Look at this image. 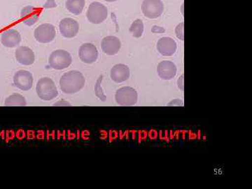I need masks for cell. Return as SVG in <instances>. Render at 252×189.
Segmentation results:
<instances>
[{
  "label": "cell",
  "mask_w": 252,
  "mask_h": 189,
  "mask_svg": "<svg viewBox=\"0 0 252 189\" xmlns=\"http://www.w3.org/2000/svg\"><path fill=\"white\" fill-rule=\"evenodd\" d=\"M85 78L77 70L64 73L60 80L61 91L65 94H74L80 91L85 85Z\"/></svg>",
  "instance_id": "1"
},
{
  "label": "cell",
  "mask_w": 252,
  "mask_h": 189,
  "mask_svg": "<svg viewBox=\"0 0 252 189\" xmlns=\"http://www.w3.org/2000/svg\"><path fill=\"white\" fill-rule=\"evenodd\" d=\"M36 91L38 97L42 100H51L59 95V91L54 81L49 77L41 78L38 81Z\"/></svg>",
  "instance_id": "2"
},
{
  "label": "cell",
  "mask_w": 252,
  "mask_h": 189,
  "mask_svg": "<svg viewBox=\"0 0 252 189\" xmlns=\"http://www.w3.org/2000/svg\"><path fill=\"white\" fill-rule=\"evenodd\" d=\"M72 59L70 54L64 50H56L51 53L49 59L50 67L57 70L67 69L72 64Z\"/></svg>",
  "instance_id": "3"
},
{
  "label": "cell",
  "mask_w": 252,
  "mask_h": 189,
  "mask_svg": "<svg viewBox=\"0 0 252 189\" xmlns=\"http://www.w3.org/2000/svg\"><path fill=\"white\" fill-rule=\"evenodd\" d=\"M108 10L104 4L99 1L91 3L86 12V17L93 24H100L107 19Z\"/></svg>",
  "instance_id": "4"
},
{
  "label": "cell",
  "mask_w": 252,
  "mask_h": 189,
  "mask_svg": "<svg viewBox=\"0 0 252 189\" xmlns=\"http://www.w3.org/2000/svg\"><path fill=\"white\" fill-rule=\"evenodd\" d=\"M137 99L138 94L137 91L129 86L121 88L115 94L116 102L121 106L135 105Z\"/></svg>",
  "instance_id": "5"
},
{
  "label": "cell",
  "mask_w": 252,
  "mask_h": 189,
  "mask_svg": "<svg viewBox=\"0 0 252 189\" xmlns=\"http://www.w3.org/2000/svg\"><path fill=\"white\" fill-rule=\"evenodd\" d=\"M142 13L149 19L160 17L164 11V4L161 0H144L142 4Z\"/></svg>",
  "instance_id": "6"
},
{
  "label": "cell",
  "mask_w": 252,
  "mask_h": 189,
  "mask_svg": "<svg viewBox=\"0 0 252 189\" xmlns=\"http://www.w3.org/2000/svg\"><path fill=\"white\" fill-rule=\"evenodd\" d=\"M34 34L38 42L47 44L51 42L56 37V28L52 24L44 23L36 28Z\"/></svg>",
  "instance_id": "7"
},
{
  "label": "cell",
  "mask_w": 252,
  "mask_h": 189,
  "mask_svg": "<svg viewBox=\"0 0 252 189\" xmlns=\"http://www.w3.org/2000/svg\"><path fill=\"white\" fill-rule=\"evenodd\" d=\"M33 82H34V79H33L32 74L27 70L21 69L14 74V85L20 90L23 91L31 90L33 86Z\"/></svg>",
  "instance_id": "8"
},
{
  "label": "cell",
  "mask_w": 252,
  "mask_h": 189,
  "mask_svg": "<svg viewBox=\"0 0 252 189\" xmlns=\"http://www.w3.org/2000/svg\"><path fill=\"white\" fill-rule=\"evenodd\" d=\"M59 30L60 32L64 37L71 39L77 35L79 31V24L73 18H64L60 23Z\"/></svg>",
  "instance_id": "9"
},
{
  "label": "cell",
  "mask_w": 252,
  "mask_h": 189,
  "mask_svg": "<svg viewBox=\"0 0 252 189\" xmlns=\"http://www.w3.org/2000/svg\"><path fill=\"white\" fill-rule=\"evenodd\" d=\"M79 56L82 62L92 64L98 59V51L94 44L85 43L79 48Z\"/></svg>",
  "instance_id": "10"
},
{
  "label": "cell",
  "mask_w": 252,
  "mask_h": 189,
  "mask_svg": "<svg viewBox=\"0 0 252 189\" xmlns=\"http://www.w3.org/2000/svg\"><path fill=\"white\" fill-rule=\"evenodd\" d=\"M41 9L33 6H27L21 10V18L23 23L28 26L35 24L40 16Z\"/></svg>",
  "instance_id": "11"
},
{
  "label": "cell",
  "mask_w": 252,
  "mask_h": 189,
  "mask_svg": "<svg viewBox=\"0 0 252 189\" xmlns=\"http://www.w3.org/2000/svg\"><path fill=\"white\" fill-rule=\"evenodd\" d=\"M121 46L120 40L115 36H105L101 43L102 51L108 56L117 54L120 51Z\"/></svg>",
  "instance_id": "12"
},
{
  "label": "cell",
  "mask_w": 252,
  "mask_h": 189,
  "mask_svg": "<svg viewBox=\"0 0 252 189\" xmlns=\"http://www.w3.org/2000/svg\"><path fill=\"white\" fill-rule=\"evenodd\" d=\"M16 61L23 65H31L34 64L35 56L34 51L28 46H20L15 53Z\"/></svg>",
  "instance_id": "13"
},
{
  "label": "cell",
  "mask_w": 252,
  "mask_h": 189,
  "mask_svg": "<svg viewBox=\"0 0 252 189\" xmlns=\"http://www.w3.org/2000/svg\"><path fill=\"white\" fill-rule=\"evenodd\" d=\"M177 67L171 61H164L159 63L157 72L160 79L163 80H170L177 74Z\"/></svg>",
  "instance_id": "14"
},
{
  "label": "cell",
  "mask_w": 252,
  "mask_h": 189,
  "mask_svg": "<svg viewBox=\"0 0 252 189\" xmlns=\"http://www.w3.org/2000/svg\"><path fill=\"white\" fill-rule=\"evenodd\" d=\"M177 43L172 38L162 37L157 43V49L164 56H171L177 51Z\"/></svg>",
  "instance_id": "15"
},
{
  "label": "cell",
  "mask_w": 252,
  "mask_h": 189,
  "mask_svg": "<svg viewBox=\"0 0 252 189\" xmlns=\"http://www.w3.org/2000/svg\"><path fill=\"white\" fill-rule=\"evenodd\" d=\"M21 35L19 32L15 29H9L2 33L1 42L7 48H14L21 43Z\"/></svg>",
  "instance_id": "16"
},
{
  "label": "cell",
  "mask_w": 252,
  "mask_h": 189,
  "mask_svg": "<svg viewBox=\"0 0 252 189\" xmlns=\"http://www.w3.org/2000/svg\"><path fill=\"white\" fill-rule=\"evenodd\" d=\"M130 75V69L124 64H116L111 69V79L116 83H122L127 81Z\"/></svg>",
  "instance_id": "17"
},
{
  "label": "cell",
  "mask_w": 252,
  "mask_h": 189,
  "mask_svg": "<svg viewBox=\"0 0 252 189\" xmlns=\"http://www.w3.org/2000/svg\"><path fill=\"white\" fill-rule=\"evenodd\" d=\"M85 0H67L65 2L66 9L74 15L81 14L85 7Z\"/></svg>",
  "instance_id": "18"
},
{
  "label": "cell",
  "mask_w": 252,
  "mask_h": 189,
  "mask_svg": "<svg viewBox=\"0 0 252 189\" xmlns=\"http://www.w3.org/2000/svg\"><path fill=\"white\" fill-rule=\"evenodd\" d=\"M4 104L11 107H25L27 105L26 99L19 94H14L5 99Z\"/></svg>",
  "instance_id": "19"
},
{
  "label": "cell",
  "mask_w": 252,
  "mask_h": 189,
  "mask_svg": "<svg viewBox=\"0 0 252 189\" xmlns=\"http://www.w3.org/2000/svg\"><path fill=\"white\" fill-rule=\"evenodd\" d=\"M130 32L134 37L140 38L142 36L144 32L143 21L140 19H137L132 23L130 28Z\"/></svg>",
  "instance_id": "20"
},
{
  "label": "cell",
  "mask_w": 252,
  "mask_h": 189,
  "mask_svg": "<svg viewBox=\"0 0 252 189\" xmlns=\"http://www.w3.org/2000/svg\"><path fill=\"white\" fill-rule=\"evenodd\" d=\"M184 23H181L180 25H179L177 26V28H176V33H177V35L178 36V38L183 40L184 37Z\"/></svg>",
  "instance_id": "21"
},
{
  "label": "cell",
  "mask_w": 252,
  "mask_h": 189,
  "mask_svg": "<svg viewBox=\"0 0 252 189\" xmlns=\"http://www.w3.org/2000/svg\"><path fill=\"white\" fill-rule=\"evenodd\" d=\"M57 6L55 0H47L45 4L44 5V7L45 9H50V8H55Z\"/></svg>",
  "instance_id": "22"
},
{
  "label": "cell",
  "mask_w": 252,
  "mask_h": 189,
  "mask_svg": "<svg viewBox=\"0 0 252 189\" xmlns=\"http://www.w3.org/2000/svg\"><path fill=\"white\" fill-rule=\"evenodd\" d=\"M54 106H71V104L65 102V101L61 100L57 102V103H55Z\"/></svg>",
  "instance_id": "23"
},
{
  "label": "cell",
  "mask_w": 252,
  "mask_h": 189,
  "mask_svg": "<svg viewBox=\"0 0 252 189\" xmlns=\"http://www.w3.org/2000/svg\"><path fill=\"white\" fill-rule=\"evenodd\" d=\"M105 1H108V2H113V1H117V0H104Z\"/></svg>",
  "instance_id": "24"
}]
</instances>
